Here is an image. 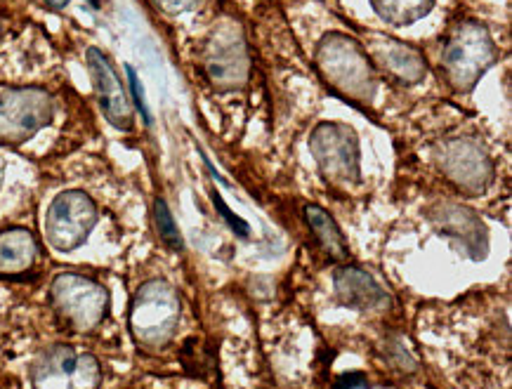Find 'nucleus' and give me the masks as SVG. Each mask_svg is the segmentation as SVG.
Masks as SVG:
<instances>
[{
	"instance_id": "nucleus-1",
	"label": "nucleus",
	"mask_w": 512,
	"mask_h": 389,
	"mask_svg": "<svg viewBox=\"0 0 512 389\" xmlns=\"http://www.w3.org/2000/svg\"><path fill=\"white\" fill-rule=\"evenodd\" d=\"M317 67L328 88L350 102H371L378 74L364 45L345 34H326L317 45Z\"/></svg>"
},
{
	"instance_id": "nucleus-2",
	"label": "nucleus",
	"mask_w": 512,
	"mask_h": 389,
	"mask_svg": "<svg viewBox=\"0 0 512 389\" xmlns=\"http://www.w3.org/2000/svg\"><path fill=\"white\" fill-rule=\"evenodd\" d=\"M182 319V300L163 279H152L137 288L130 305V333L144 349H163L175 338Z\"/></svg>"
},
{
	"instance_id": "nucleus-3",
	"label": "nucleus",
	"mask_w": 512,
	"mask_h": 389,
	"mask_svg": "<svg viewBox=\"0 0 512 389\" xmlns=\"http://www.w3.org/2000/svg\"><path fill=\"white\" fill-rule=\"evenodd\" d=\"M446 81L458 92L475 90L491 64L496 62V45L489 29L479 22H463L454 29L444 48Z\"/></svg>"
},
{
	"instance_id": "nucleus-4",
	"label": "nucleus",
	"mask_w": 512,
	"mask_h": 389,
	"mask_svg": "<svg viewBox=\"0 0 512 389\" xmlns=\"http://www.w3.org/2000/svg\"><path fill=\"white\" fill-rule=\"evenodd\" d=\"M50 300L59 319L78 333H90L104 321L109 309V293L90 276L59 274L50 286Z\"/></svg>"
},
{
	"instance_id": "nucleus-5",
	"label": "nucleus",
	"mask_w": 512,
	"mask_h": 389,
	"mask_svg": "<svg viewBox=\"0 0 512 389\" xmlns=\"http://www.w3.org/2000/svg\"><path fill=\"white\" fill-rule=\"evenodd\" d=\"M310 151L321 175L331 184L347 187L361 180V144L347 123H319L310 135Z\"/></svg>"
},
{
	"instance_id": "nucleus-6",
	"label": "nucleus",
	"mask_w": 512,
	"mask_h": 389,
	"mask_svg": "<svg viewBox=\"0 0 512 389\" xmlns=\"http://www.w3.org/2000/svg\"><path fill=\"white\" fill-rule=\"evenodd\" d=\"M34 389H100L102 366L97 356L69 345H55L31 366Z\"/></svg>"
},
{
	"instance_id": "nucleus-7",
	"label": "nucleus",
	"mask_w": 512,
	"mask_h": 389,
	"mask_svg": "<svg viewBox=\"0 0 512 389\" xmlns=\"http://www.w3.org/2000/svg\"><path fill=\"white\" fill-rule=\"evenodd\" d=\"M55 102L43 88H8L0 92V142L22 144L52 123Z\"/></svg>"
},
{
	"instance_id": "nucleus-8",
	"label": "nucleus",
	"mask_w": 512,
	"mask_h": 389,
	"mask_svg": "<svg viewBox=\"0 0 512 389\" xmlns=\"http://www.w3.org/2000/svg\"><path fill=\"white\" fill-rule=\"evenodd\" d=\"M97 217L95 201L85 191H62L45 213V239L59 253H71L88 241Z\"/></svg>"
},
{
	"instance_id": "nucleus-9",
	"label": "nucleus",
	"mask_w": 512,
	"mask_h": 389,
	"mask_svg": "<svg viewBox=\"0 0 512 389\" xmlns=\"http://www.w3.org/2000/svg\"><path fill=\"white\" fill-rule=\"evenodd\" d=\"M439 168L446 180L454 182L465 194H482L494 182V163L482 144L475 140L449 142L439 156Z\"/></svg>"
},
{
	"instance_id": "nucleus-10",
	"label": "nucleus",
	"mask_w": 512,
	"mask_h": 389,
	"mask_svg": "<svg viewBox=\"0 0 512 389\" xmlns=\"http://www.w3.org/2000/svg\"><path fill=\"white\" fill-rule=\"evenodd\" d=\"M85 62H88V71L90 78H93V88L104 118L118 130L133 128V104L128 100V92L123 88L111 59L100 48H88Z\"/></svg>"
},
{
	"instance_id": "nucleus-11",
	"label": "nucleus",
	"mask_w": 512,
	"mask_h": 389,
	"mask_svg": "<svg viewBox=\"0 0 512 389\" xmlns=\"http://www.w3.org/2000/svg\"><path fill=\"white\" fill-rule=\"evenodd\" d=\"M206 71L220 88H239L248 76V52L244 36L234 26L215 31L206 50Z\"/></svg>"
},
{
	"instance_id": "nucleus-12",
	"label": "nucleus",
	"mask_w": 512,
	"mask_h": 389,
	"mask_svg": "<svg viewBox=\"0 0 512 389\" xmlns=\"http://www.w3.org/2000/svg\"><path fill=\"white\" fill-rule=\"evenodd\" d=\"M369 52L373 67H383L395 81L404 85H416L425 78V57L420 55V50L411 48V45L399 43V41H385L378 38L376 43H371Z\"/></svg>"
},
{
	"instance_id": "nucleus-13",
	"label": "nucleus",
	"mask_w": 512,
	"mask_h": 389,
	"mask_svg": "<svg viewBox=\"0 0 512 389\" xmlns=\"http://www.w3.org/2000/svg\"><path fill=\"white\" fill-rule=\"evenodd\" d=\"M333 283H336L338 300L350 309L366 312V309H376L387 302L385 290L378 286V281L373 279L366 269H359V267L338 269L336 276H333Z\"/></svg>"
},
{
	"instance_id": "nucleus-14",
	"label": "nucleus",
	"mask_w": 512,
	"mask_h": 389,
	"mask_svg": "<svg viewBox=\"0 0 512 389\" xmlns=\"http://www.w3.org/2000/svg\"><path fill=\"white\" fill-rule=\"evenodd\" d=\"M38 255V243L34 234L26 229H5L0 232V274L15 276L34 267Z\"/></svg>"
},
{
	"instance_id": "nucleus-15",
	"label": "nucleus",
	"mask_w": 512,
	"mask_h": 389,
	"mask_svg": "<svg viewBox=\"0 0 512 389\" xmlns=\"http://www.w3.org/2000/svg\"><path fill=\"white\" fill-rule=\"evenodd\" d=\"M305 220L310 224L314 236H317L321 248H324L333 260H345L347 250L350 248H347L345 234L340 232L338 222L333 220L331 213H328L326 208L317 206V203H310V206H305Z\"/></svg>"
},
{
	"instance_id": "nucleus-16",
	"label": "nucleus",
	"mask_w": 512,
	"mask_h": 389,
	"mask_svg": "<svg viewBox=\"0 0 512 389\" xmlns=\"http://www.w3.org/2000/svg\"><path fill=\"white\" fill-rule=\"evenodd\" d=\"M369 3L385 24L397 29L420 22L435 8V0H369Z\"/></svg>"
},
{
	"instance_id": "nucleus-17",
	"label": "nucleus",
	"mask_w": 512,
	"mask_h": 389,
	"mask_svg": "<svg viewBox=\"0 0 512 389\" xmlns=\"http://www.w3.org/2000/svg\"><path fill=\"white\" fill-rule=\"evenodd\" d=\"M154 224H156V232H159L161 241L166 243L168 248L173 250H182V234H180V227H177L173 213H170L168 203L163 199H156L154 201Z\"/></svg>"
},
{
	"instance_id": "nucleus-18",
	"label": "nucleus",
	"mask_w": 512,
	"mask_h": 389,
	"mask_svg": "<svg viewBox=\"0 0 512 389\" xmlns=\"http://www.w3.org/2000/svg\"><path fill=\"white\" fill-rule=\"evenodd\" d=\"M126 71H128L130 90H133V100H135V107H137V111H140V114H142L144 123L149 125V123H152V114H149L147 100H144V90H142V85H140V78H137V74H135V69H133V67H128Z\"/></svg>"
},
{
	"instance_id": "nucleus-19",
	"label": "nucleus",
	"mask_w": 512,
	"mask_h": 389,
	"mask_svg": "<svg viewBox=\"0 0 512 389\" xmlns=\"http://www.w3.org/2000/svg\"><path fill=\"white\" fill-rule=\"evenodd\" d=\"M213 201H215V206H218V210H220V213H222V217H225L227 224H229V227L234 229L236 234H239V236H248V234H251V227H248V222L241 220V217H236V215L232 213V210L227 208V203L222 201L218 194L213 196Z\"/></svg>"
},
{
	"instance_id": "nucleus-20",
	"label": "nucleus",
	"mask_w": 512,
	"mask_h": 389,
	"mask_svg": "<svg viewBox=\"0 0 512 389\" xmlns=\"http://www.w3.org/2000/svg\"><path fill=\"white\" fill-rule=\"evenodd\" d=\"M156 5H159L161 10L166 12H173V15H177V12H187L192 10L199 0H154Z\"/></svg>"
},
{
	"instance_id": "nucleus-21",
	"label": "nucleus",
	"mask_w": 512,
	"mask_h": 389,
	"mask_svg": "<svg viewBox=\"0 0 512 389\" xmlns=\"http://www.w3.org/2000/svg\"><path fill=\"white\" fill-rule=\"evenodd\" d=\"M357 387H366V378L361 373H345L336 385V389H357Z\"/></svg>"
},
{
	"instance_id": "nucleus-22",
	"label": "nucleus",
	"mask_w": 512,
	"mask_h": 389,
	"mask_svg": "<svg viewBox=\"0 0 512 389\" xmlns=\"http://www.w3.org/2000/svg\"><path fill=\"white\" fill-rule=\"evenodd\" d=\"M43 3L48 5L50 10H64V8H67V5L71 3V0H43ZM85 3H88L90 8L97 10V8H100V5H102V0H85Z\"/></svg>"
},
{
	"instance_id": "nucleus-23",
	"label": "nucleus",
	"mask_w": 512,
	"mask_h": 389,
	"mask_svg": "<svg viewBox=\"0 0 512 389\" xmlns=\"http://www.w3.org/2000/svg\"><path fill=\"white\" fill-rule=\"evenodd\" d=\"M0 184H3V170H0Z\"/></svg>"
}]
</instances>
